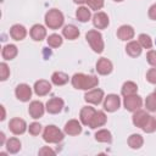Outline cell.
Instances as JSON below:
<instances>
[{
  "mask_svg": "<svg viewBox=\"0 0 156 156\" xmlns=\"http://www.w3.org/2000/svg\"><path fill=\"white\" fill-rule=\"evenodd\" d=\"M98 83H99V80L94 76H85L83 73H76L72 77V84L77 89L88 90V89L95 88L98 85Z\"/></svg>",
  "mask_w": 156,
  "mask_h": 156,
  "instance_id": "6da1fadb",
  "label": "cell"
},
{
  "mask_svg": "<svg viewBox=\"0 0 156 156\" xmlns=\"http://www.w3.org/2000/svg\"><path fill=\"white\" fill-rule=\"evenodd\" d=\"M45 23L51 29H57L63 24V15L61 11L52 9L45 15Z\"/></svg>",
  "mask_w": 156,
  "mask_h": 156,
  "instance_id": "7a4b0ae2",
  "label": "cell"
},
{
  "mask_svg": "<svg viewBox=\"0 0 156 156\" xmlns=\"http://www.w3.org/2000/svg\"><path fill=\"white\" fill-rule=\"evenodd\" d=\"M88 43L90 44L91 49L95 52H102L104 50V41H102V37L98 30H89L85 35Z\"/></svg>",
  "mask_w": 156,
  "mask_h": 156,
  "instance_id": "3957f363",
  "label": "cell"
},
{
  "mask_svg": "<svg viewBox=\"0 0 156 156\" xmlns=\"http://www.w3.org/2000/svg\"><path fill=\"white\" fill-rule=\"evenodd\" d=\"M43 138L46 143H58L63 139L62 132L55 126H48L44 130Z\"/></svg>",
  "mask_w": 156,
  "mask_h": 156,
  "instance_id": "277c9868",
  "label": "cell"
},
{
  "mask_svg": "<svg viewBox=\"0 0 156 156\" xmlns=\"http://www.w3.org/2000/svg\"><path fill=\"white\" fill-rule=\"evenodd\" d=\"M141 104H143L141 98L135 95V94L128 95L124 99V106H126V108L128 111H136V110H139L141 107Z\"/></svg>",
  "mask_w": 156,
  "mask_h": 156,
  "instance_id": "5b68a950",
  "label": "cell"
},
{
  "mask_svg": "<svg viewBox=\"0 0 156 156\" xmlns=\"http://www.w3.org/2000/svg\"><path fill=\"white\" fill-rule=\"evenodd\" d=\"M121 105V100H119V96L118 95H115V94H110L107 95V98L105 99V102H104V107L106 111L108 112H113L116 111Z\"/></svg>",
  "mask_w": 156,
  "mask_h": 156,
  "instance_id": "8992f818",
  "label": "cell"
},
{
  "mask_svg": "<svg viewBox=\"0 0 156 156\" xmlns=\"http://www.w3.org/2000/svg\"><path fill=\"white\" fill-rule=\"evenodd\" d=\"M26 122L21 118H12L9 123V128L13 134H23L26 132Z\"/></svg>",
  "mask_w": 156,
  "mask_h": 156,
  "instance_id": "52a82bcc",
  "label": "cell"
},
{
  "mask_svg": "<svg viewBox=\"0 0 156 156\" xmlns=\"http://www.w3.org/2000/svg\"><path fill=\"white\" fill-rule=\"evenodd\" d=\"M104 98V91L101 89H93L90 91H88L84 96L85 101L90 102V104H94V105H99L101 102Z\"/></svg>",
  "mask_w": 156,
  "mask_h": 156,
  "instance_id": "ba28073f",
  "label": "cell"
},
{
  "mask_svg": "<svg viewBox=\"0 0 156 156\" xmlns=\"http://www.w3.org/2000/svg\"><path fill=\"white\" fill-rule=\"evenodd\" d=\"M15 93H16L17 99L21 101H28L30 99V95H32V90H30L29 85H27V84H20L16 88Z\"/></svg>",
  "mask_w": 156,
  "mask_h": 156,
  "instance_id": "9c48e42d",
  "label": "cell"
},
{
  "mask_svg": "<svg viewBox=\"0 0 156 156\" xmlns=\"http://www.w3.org/2000/svg\"><path fill=\"white\" fill-rule=\"evenodd\" d=\"M63 107V100L60 98H52L46 102V110L49 113H57Z\"/></svg>",
  "mask_w": 156,
  "mask_h": 156,
  "instance_id": "30bf717a",
  "label": "cell"
},
{
  "mask_svg": "<svg viewBox=\"0 0 156 156\" xmlns=\"http://www.w3.org/2000/svg\"><path fill=\"white\" fill-rule=\"evenodd\" d=\"M28 112L33 118H40L44 115V105L40 101H32L28 107Z\"/></svg>",
  "mask_w": 156,
  "mask_h": 156,
  "instance_id": "8fae6325",
  "label": "cell"
},
{
  "mask_svg": "<svg viewBox=\"0 0 156 156\" xmlns=\"http://www.w3.org/2000/svg\"><path fill=\"white\" fill-rule=\"evenodd\" d=\"M50 90H51V84H50L48 80L41 79V80L35 82V84H34V91H35V94L39 95V96L46 95Z\"/></svg>",
  "mask_w": 156,
  "mask_h": 156,
  "instance_id": "7c38bea8",
  "label": "cell"
},
{
  "mask_svg": "<svg viewBox=\"0 0 156 156\" xmlns=\"http://www.w3.org/2000/svg\"><path fill=\"white\" fill-rule=\"evenodd\" d=\"M96 71L100 74H102V76L111 73V71H112V63H111V61L107 60V58H105V57L100 58L98 61V63H96Z\"/></svg>",
  "mask_w": 156,
  "mask_h": 156,
  "instance_id": "4fadbf2b",
  "label": "cell"
},
{
  "mask_svg": "<svg viewBox=\"0 0 156 156\" xmlns=\"http://www.w3.org/2000/svg\"><path fill=\"white\" fill-rule=\"evenodd\" d=\"M93 23H94V26L96 28L104 29V28H106L108 26V17H107V15L105 12H98L93 18Z\"/></svg>",
  "mask_w": 156,
  "mask_h": 156,
  "instance_id": "5bb4252c",
  "label": "cell"
},
{
  "mask_svg": "<svg viewBox=\"0 0 156 156\" xmlns=\"http://www.w3.org/2000/svg\"><path fill=\"white\" fill-rule=\"evenodd\" d=\"M26 34H27V30H26V28H24L23 26H21V24H15V26H12L11 29H10V35H11V38L15 39V40H22V39H24Z\"/></svg>",
  "mask_w": 156,
  "mask_h": 156,
  "instance_id": "9a60e30c",
  "label": "cell"
},
{
  "mask_svg": "<svg viewBox=\"0 0 156 156\" xmlns=\"http://www.w3.org/2000/svg\"><path fill=\"white\" fill-rule=\"evenodd\" d=\"M95 112L96 111L90 106L83 107L82 111H80V121H82V123L85 124V126H89L91 119H93V117H94V115H95Z\"/></svg>",
  "mask_w": 156,
  "mask_h": 156,
  "instance_id": "2e32d148",
  "label": "cell"
},
{
  "mask_svg": "<svg viewBox=\"0 0 156 156\" xmlns=\"http://www.w3.org/2000/svg\"><path fill=\"white\" fill-rule=\"evenodd\" d=\"M65 132L68 134V135H78L80 132H82V127L79 124L78 121L76 119H71L66 123L65 126Z\"/></svg>",
  "mask_w": 156,
  "mask_h": 156,
  "instance_id": "e0dca14e",
  "label": "cell"
},
{
  "mask_svg": "<svg viewBox=\"0 0 156 156\" xmlns=\"http://www.w3.org/2000/svg\"><path fill=\"white\" fill-rule=\"evenodd\" d=\"M117 37L121 40H129L134 37V29L130 26H122L117 30Z\"/></svg>",
  "mask_w": 156,
  "mask_h": 156,
  "instance_id": "ac0fdd59",
  "label": "cell"
},
{
  "mask_svg": "<svg viewBox=\"0 0 156 156\" xmlns=\"http://www.w3.org/2000/svg\"><path fill=\"white\" fill-rule=\"evenodd\" d=\"M149 117H150V116H149L145 111L139 110V111H136V112L134 113V116H133V123H134L136 127L143 128V127L145 126V123L147 122Z\"/></svg>",
  "mask_w": 156,
  "mask_h": 156,
  "instance_id": "d6986e66",
  "label": "cell"
},
{
  "mask_svg": "<svg viewBox=\"0 0 156 156\" xmlns=\"http://www.w3.org/2000/svg\"><path fill=\"white\" fill-rule=\"evenodd\" d=\"M45 35H46V30H45V28L43 26L35 24V26L32 27V29H30V37L34 40H39L40 41V40H43L45 38Z\"/></svg>",
  "mask_w": 156,
  "mask_h": 156,
  "instance_id": "ffe728a7",
  "label": "cell"
},
{
  "mask_svg": "<svg viewBox=\"0 0 156 156\" xmlns=\"http://www.w3.org/2000/svg\"><path fill=\"white\" fill-rule=\"evenodd\" d=\"M105 122H106L105 113L102 111H96L95 115H94V117H93V119H91V122H90V124H89V127L90 128H98V127L104 126Z\"/></svg>",
  "mask_w": 156,
  "mask_h": 156,
  "instance_id": "44dd1931",
  "label": "cell"
},
{
  "mask_svg": "<svg viewBox=\"0 0 156 156\" xmlns=\"http://www.w3.org/2000/svg\"><path fill=\"white\" fill-rule=\"evenodd\" d=\"M126 51L129 56L132 57H136L141 54V45L138 43V41H130L127 44L126 46Z\"/></svg>",
  "mask_w": 156,
  "mask_h": 156,
  "instance_id": "7402d4cb",
  "label": "cell"
},
{
  "mask_svg": "<svg viewBox=\"0 0 156 156\" xmlns=\"http://www.w3.org/2000/svg\"><path fill=\"white\" fill-rule=\"evenodd\" d=\"M62 33H63V35H65L67 39H69V40H74V39L78 38V35H79V30H78V28H77L76 26H73V24H68V26H66V27L63 28Z\"/></svg>",
  "mask_w": 156,
  "mask_h": 156,
  "instance_id": "603a6c76",
  "label": "cell"
},
{
  "mask_svg": "<svg viewBox=\"0 0 156 156\" xmlns=\"http://www.w3.org/2000/svg\"><path fill=\"white\" fill-rule=\"evenodd\" d=\"M1 55H2V57H4L5 60H12V58H15V56L17 55V48H16L15 45H12V44H9V45H6V46L2 49Z\"/></svg>",
  "mask_w": 156,
  "mask_h": 156,
  "instance_id": "cb8c5ba5",
  "label": "cell"
},
{
  "mask_svg": "<svg viewBox=\"0 0 156 156\" xmlns=\"http://www.w3.org/2000/svg\"><path fill=\"white\" fill-rule=\"evenodd\" d=\"M51 80L56 85H63L68 82V76L63 72H55L51 77Z\"/></svg>",
  "mask_w": 156,
  "mask_h": 156,
  "instance_id": "d4e9b609",
  "label": "cell"
},
{
  "mask_svg": "<svg viewBox=\"0 0 156 156\" xmlns=\"http://www.w3.org/2000/svg\"><path fill=\"white\" fill-rule=\"evenodd\" d=\"M6 147L11 154H16L21 149V141L17 138H10L6 141Z\"/></svg>",
  "mask_w": 156,
  "mask_h": 156,
  "instance_id": "484cf974",
  "label": "cell"
},
{
  "mask_svg": "<svg viewBox=\"0 0 156 156\" xmlns=\"http://www.w3.org/2000/svg\"><path fill=\"white\" fill-rule=\"evenodd\" d=\"M136 90H138V87H136V84L133 83V82H127V83H124L123 87H122V94H123L124 96L133 95V94L136 93Z\"/></svg>",
  "mask_w": 156,
  "mask_h": 156,
  "instance_id": "4316f807",
  "label": "cell"
},
{
  "mask_svg": "<svg viewBox=\"0 0 156 156\" xmlns=\"http://www.w3.org/2000/svg\"><path fill=\"white\" fill-rule=\"evenodd\" d=\"M143 143H144V140H143L141 135H139V134H133L128 139V145L132 149H139L143 145Z\"/></svg>",
  "mask_w": 156,
  "mask_h": 156,
  "instance_id": "83f0119b",
  "label": "cell"
},
{
  "mask_svg": "<svg viewBox=\"0 0 156 156\" xmlns=\"http://www.w3.org/2000/svg\"><path fill=\"white\" fill-rule=\"evenodd\" d=\"M95 139L98 141H102V143H111L112 138H111V133L106 129H101L95 134Z\"/></svg>",
  "mask_w": 156,
  "mask_h": 156,
  "instance_id": "f1b7e54d",
  "label": "cell"
},
{
  "mask_svg": "<svg viewBox=\"0 0 156 156\" xmlns=\"http://www.w3.org/2000/svg\"><path fill=\"white\" fill-rule=\"evenodd\" d=\"M76 15H77V18L80 22H87L90 18V11L87 7H79L77 10V13Z\"/></svg>",
  "mask_w": 156,
  "mask_h": 156,
  "instance_id": "f546056e",
  "label": "cell"
},
{
  "mask_svg": "<svg viewBox=\"0 0 156 156\" xmlns=\"http://www.w3.org/2000/svg\"><path fill=\"white\" fill-rule=\"evenodd\" d=\"M48 44H49L51 48H58V46L62 44V38H61L58 34H51V35H49V38H48Z\"/></svg>",
  "mask_w": 156,
  "mask_h": 156,
  "instance_id": "4dcf8cb0",
  "label": "cell"
},
{
  "mask_svg": "<svg viewBox=\"0 0 156 156\" xmlns=\"http://www.w3.org/2000/svg\"><path fill=\"white\" fill-rule=\"evenodd\" d=\"M145 106L149 111H156V94H150L147 98H146V101H145Z\"/></svg>",
  "mask_w": 156,
  "mask_h": 156,
  "instance_id": "1f68e13d",
  "label": "cell"
},
{
  "mask_svg": "<svg viewBox=\"0 0 156 156\" xmlns=\"http://www.w3.org/2000/svg\"><path fill=\"white\" fill-rule=\"evenodd\" d=\"M143 129H144L146 133H152V132H155V130H156V119H155V117L150 116L149 119H147V122H146L145 126L143 127Z\"/></svg>",
  "mask_w": 156,
  "mask_h": 156,
  "instance_id": "d6a6232c",
  "label": "cell"
},
{
  "mask_svg": "<svg viewBox=\"0 0 156 156\" xmlns=\"http://www.w3.org/2000/svg\"><path fill=\"white\" fill-rule=\"evenodd\" d=\"M139 44H140L143 48H145V49H150L151 45H152V41H151V39H150L149 35H146V34H140V35H139Z\"/></svg>",
  "mask_w": 156,
  "mask_h": 156,
  "instance_id": "836d02e7",
  "label": "cell"
},
{
  "mask_svg": "<svg viewBox=\"0 0 156 156\" xmlns=\"http://www.w3.org/2000/svg\"><path fill=\"white\" fill-rule=\"evenodd\" d=\"M9 76H10V69H9L7 65L5 62H2L0 65V79L1 80H6L9 78Z\"/></svg>",
  "mask_w": 156,
  "mask_h": 156,
  "instance_id": "e575fe53",
  "label": "cell"
},
{
  "mask_svg": "<svg viewBox=\"0 0 156 156\" xmlns=\"http://www.w3.org/2000/svg\"><path fill=\"white\" fill-rule=\"evenodd\" d=\"M87 2L91 10H100L104 6V0H88Z\"/></svg>",
  "mask_w": 156,
  "mask_h": 156,
  "instance_id": "d590c367",
  "label": "cell"
},
{
  "mask_svg": "<svg viewBox=\"0 0 156 156\" xmlns=\"http://www.w3.org/2000/svg\"><path fill=\"white\" fill-rule=\"evenodd\" d=\"M40 130H41V126L39 123H37V122H34V123H32L29 126V133L32 135H38L40 133Z\"/></svg>",
  "mask_w": 156,
  "mask_h": 156,
  "instance_id": "8d00e7d4",
  "label": "cell"
},
{
  "mask_svg": "<svg viewBox=\"0 0 156 156\" xmlns=\"http://www.w3.org/2000/svg\"><path fill=\"white\" fill-rule=\"evenodd\" d=\"M146 79L152 83V84H156V68H151L147 71L146 73Z\"/></svg>",
  "mask_w": 156,
  "mask_h": 156,
  "instance_id": "74e56055",
  "label": "cell"
},
{
  "mask_svg": "<svg viewBox=\"0 0 156 156\" xmlns=\"http://www.w3.org/2000/svg\"><path fill=\"white\" fill-rule=\"evenodd\" d=\"M146 58H147V62H149L151 66H155V67H156V51H154V50L149 51Z\"/></svg>",
  "mask_w": 156,
  "mask_h": 156,
  "instance_id": "f35d334b",
  "label": "cell"
},
{
  "mask_svg": "<svg viewBox=\"0 0 156 156\" xmlns=\"http://www.w3.org/2000/svg\"><path fill=\"white\" fill-rule=\"evenodd\" d=\"M149 17L151 20H155L156 21V4H154L150 9H149Z\"/></svg>",
  "mask_w": 156,
  "mask_h": 156,
  "instance_id": "ab89813d",
  "label": "cell"
},
{
  "mask_svg": "<svg viewBox=\"0 0 156 156\" xmlns=\"http://www.w3.org/2000/svg\"><path fill=\"white\" fill-rule=\"evenodd\" d=\"M44 152H49V154H54V151H52V150H50V149H46V147L39 151V154H40V155H43Z\"/></svg>",
  "mask_w": 156,
  "mask_h": 156,
  "instance_id": "60d3db41",
  "label": "cell"
},
{
  "mask_svg": "<svg viewBox=\"0 0 156 156\" xmlns=\"http://www.w3.org/2000/svg\"><path fill=\"white\" fill-rule=\"evenodd\" d=\"M76 4H84V2H87L88 0H73Z\"/></svg>",
  "mask_w": 156,
  "mask_h": 156,
  "instance_id": "b9f144b4",
  "label": "cell"
},
{
  "mask_svg": "<svg viewBox=\"0 0 156 156\" xmlns=\"http://www.w3.org/2000/svg\"><path fill=\"white\" fill-rule=\"evenodd\" d=\"M0 136H1V144H2V143H4V133H1Z\"/></svg>",
  "mask_w": 156,
  "mask_h": 156,
  "instance_id": "7bdbcfd3",
  "label": "cell"
},
{
  "mask_svg": "<svg viewBox=\"0 0 156 156\" xmlns=\"http://www.w3.org/2000/svg\"><path fill=\"white\" fill-rule=\"evenodd\" d=\"M115 1H122V0H115Z\"/></svg>",
  "mask_w": 156,
  "mask_h": 156,
  "instance_id": "ee69618b",
  "label": "cell"
},
{
  "mask_svg": "<svg viewBox=\"0 0 156 156\" xmlns=\"http://www.w3.org/2000/svg\"><path fill=\"white\" fill-rule=\"evenodd\" d=\"M154 93H155V94H156V89H155V91H154Z\"/></svg>",
  "mask_w": 156,
  "mask_h": 156,
  "instance_id": "f6af8a7d",
  "label": "cell"
}]
</instances>
